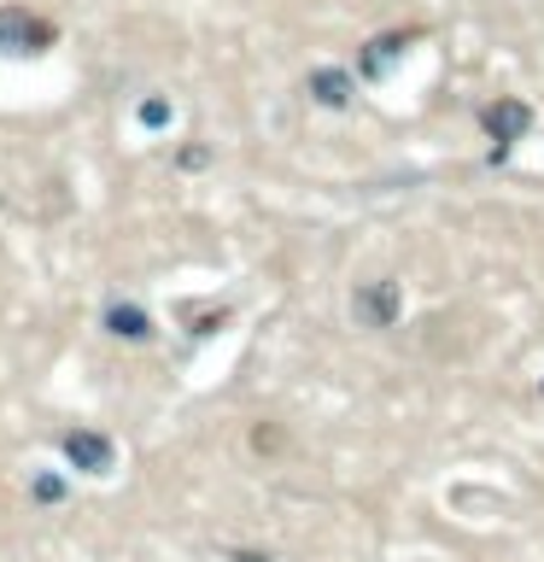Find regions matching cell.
<instances>
[{
  "instance_id": "1",
  "label": "cell",
  "mask_w": 544,
  "mask_h": 562,
  "mask_svg": "<svg viewBox=\"0 0 544 562\" xmlns=\"http://www.w3.org/2000/svg\"><path fill=\"white\" fill-rule=\"evenodd\" d=\"M59 42V30L47 18H35L24 7H0V53H42Z\"/></svg>"
},
{
  "instance_id": "2",
  "label": "cell",
  "mask_w": 544,
  "mask_h": 562,
  "mask_svg": "<svg viewBox=\"0 0 544 562\" xmlns=\"http://www.w3.org/2000/svg\"><path fill=\"white\" fill-rule=\"evenodd\" d=\"M65 446H70V457H88V463H94V474H100L105 463H112V451H105V439H88V434H70V439H65Z\"/></svg>"
}]
</instances>
